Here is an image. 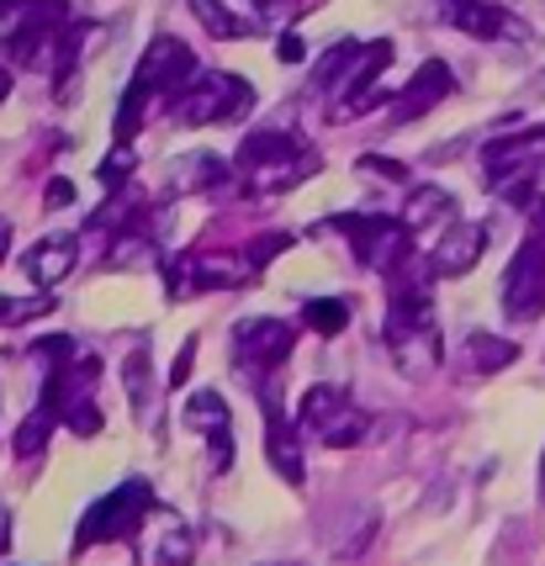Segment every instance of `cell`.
I'll return each instance as SVG.
<instances>
[{
    "label": "cell",
    "mask_w": 545,
    "mask_h": 566,
    "mask_svg": "<svg viewBox=\"0 0 545 566\" xmlns=\"http://www.w3.org/2000/svg\"><path fill=\"white\" fill-rule=\"evenodd\" d=\"M144 514H154V488L144 476L112 488V493L96 497V503L85 509V518H80L75 556H85L91 545H112V541H123V535H133V530L144 524Z\"/></svg>",
    "instance_id": "1"
},
{
    "label": "cell",
    "mask_w": 545,
    "mask_h": 566,
    "mask_svg": "<svg viewBox=\"0 0 545 566\" xmlns=\"http://www.w3.org/2000/svg\"><path fill=\"white\" fill-rule=\"evenodd\" d=\"M249 106H254V91H249L239 74L207 70V74H197V85H191L186 96L175 101V123H180V127L233 123V117H244Z\"/></svg>",
    "instance_id": "2"
},
{
    "label": "cell",
    "mask_w": 545,
    "mask_h": 566,
    "mask_svg": "<svg viewBox=\"0 0 545 566\" xmlns=\"http://www.w3.org/2000/svg\"><path fill=\"white\" fill-rule=\"evenodd\" d=\"M503 313L509 323H535L545 313V244L535 233L514 249V260L503 271Z\"/></svg>",
    "instance_id": "3"
},
{
    "label": "cell",
    "mask_w": 545,
    "mask_h": 566,
    "mask_svg": "<svg viewBox=\"0 0 545 566\" xmlns=\"http://www.w3.org/2000/svg\"><path fill=\"white\" fill-rule=\"evenodd\" d=\"M133 85H144L149 96L180 101L197 85V59H191V49H186L175 32H159L149 43V53L138 59V80H133Z\"/></svg>",
    "instance_id": "4"
},
{
    "label": "cell",
    "mask_w": 545,
    "mask_h": 566,
    "mask_svg": "<svg viewBox=\"0 0 545 566\" xmlns=\"http://www.w3.org/2000/svg\"><path fill=\"white\" fill-rule=\"evenodd\" d=\"M260 434H265V461L275 467V476L281 482H292V488H302V476H307V461H302V434L297 423L286 419V408H281V397H275V381H265L260 387Z\"/></svg>",
    "instance_id": "5"
},
{
    "label": "cell",
    "mask_w": 545,
    "mask_h": 566,
    "mask_svg": "<svg viewBox=\"0 0 545 566\" xmlns=\"http://www.w3.org/2000/svg\"><path fill=\"white\" fill-rule=\"evenodd\" d=\"M292 345H297V328L281 323V318H244L239 328H233V355H239V366L244 370H265V376H275L281 360L292 355Z\"/></svg>",
    "instance_id": "6"
},
{
    "label": "cell",
    "mask_w": 545,
    "mask_h": 566,
    "mask_svg": "<svg viewBox=\"0 0 545 566\" xmlns=\"http://www.w3.org/2000/svg\"><path fill=\"white\" fill-rule=\"evenodd\" d=\"M450 91H455V74H450V64H446V59H429V64H419V70H413V80H408V85L387 101V112H392V123H413V117H423V112H434Z\"/></svg>",
    "instance_id": "7"
},
{
    "label": "cell",
    "mask_w": 545,
    "mask_h": 566,
    "mask_svg": "<svg viewBox=\"0 0 545 566\" xmlns=\"http://www.w3.org/2000/svg\"><path fill=\"white\" fill-rule=\"evenodd\" d=\"M482 254H488V222H450V233L434 239V249H429V271L467 275V271H476Z\"/></svg>",
    "instance_id": "8"
},
{
    "label": "cell",
    "mask_w": 545,
    "mask_h": 566,
    "mask_svg": "<svg viewBox=\"0 0 545 566\" xmlns=\"http://www.w3.org/2000/svg\"><path fill=\"white\" fill-rule=\"evenodd\" d=\"M450 22L461 27L467 38L497 43V38H524V22L514 11H503L493 0H450Z\"/></svg>",
    "instance_id": "9"
},
{
    "label": "cell",
    "mask_w": 545,
    "mask_h": 566,
    "mask_svg": "<svg viewBox=\"0 0 545 566\" xmlns=\"http://www.w3.org/2000/svg\"><path fill=\"white\" fill-rule=\"evenodd\" d=\"M80 260V244L70 239V233H53V239H43L38 249H27V275L38 281V286H53V281H64V275L75 271Z\"/></svg>",
    "instance_id": "10"
},
{
    "label": "cell",
    "mask_w": 545,
    "mask_h": 566,
    "mask_svg": "<svg viewBox=\"0 0 545 566\" xmlns=\"http://www.w3.org/2000/svg\"><path fill=\"white\" fill-rule=\"evenodd\" d=\"M514 360H520V345L503 339V334H488V328L467 334V345H461V366L476 370V376H493V370L514 366Z\"/></svg>",
    "instance_id": "11"
},
{
    "label": "cell",
    "mask_w": 545,
    "mask_h": 566,
    "mask_svg": "<svg viewBox=\"0 0 545 566\" xmlns=\"http://www.w3.org/2000/svg\"><path fill=\"white\" fill-rule=\"evenodd\" d=\"M387 345H392L397 366L408 376H423L429 366H440V328H429V334H387Z\"/></svg>",
    "instance_id": "12"
},
{
    "label": "cell",
    "mask_w": 545,
    "mask_h": 566,
    "mask_svg": "<svg viewBox=\"0 0 545 566\" xmlns=\"http://www.w3.org/2000/svg\"><path fill=\"white\" fill-rule=\"evenodd\" d=\"M450 218V197L446 191H440V186H423V191H413V197H408V207H402V228H408V233H429V228H434V222H446Z\"/></svg>",
    "instance_id": "13"
},
{
    "label": "cell",
    "mask_w": 545,
    "mask_h": 566,
    "mask_svg": "<svg viewBox=\"0 0 545 566\" xmlns=\"http://www.w3.org/2000/svg\"><path fill=\"white\" fill-rule=\"evenodd\" d=\"M180 423H186V429H197V434H207V440L233 429V423H228V402L218 392H197V397H191V402L180 408Z\"/></svg>",
    "instance_id": "14"
},
{
    "label": "cell",
    "mask_w": 545,
    "mask_h": 566,
    "mask_svg": "<svg viewBox=\"0 0 545 566\" xmlns=\"http://www.w3.org/2000/svg\"><path fill=\"white\" fill-rule=\"evenodd\" d=\"M349 318H355V307H349L345 296H307V302H302V323H307L313 334H323V339H334Z\"/></svg>",
    "instance_id": "15"
},
{
    "label": "cell",
    "mask_w": 545,
    "mask_h": 566,
    "mask_svg": "<svg viewBox=\"0 0 545 566\" xmlns=\"http://www.w3.org/2000/svg\"><path fill=\"white\" fill-rule=\"evenodd\" d=\"M123 387H127V397H133V413H144V419H154V370H149V345H138L133 355H127V366H123Z\"/></svg>",
    "instance_id": "16"
},
{
    "label": "cell",
    "mask_w": 545,
    "mask_h": 566,
    "mask_svg": "<svg viewBox=\"0 0 545 566\" xmlns=\"http://www.w3.org/2000/svg\"><path fill=\"white\" fill-rule=\"evenodd\" d=\"M191 11L201 17V27L212 32V38H254V27L244 17H233L223 0H191Z\"/></svg>",
    "instance_id": "17"
},
{
    "label": "cell",
    "mask_w": 545,
    "mask_h": 566,
    "mask_svg": "<svg viewBox=\"0 0 545 566\" xmlns=\"http://www.w3.org/2000/svg\"><path fill=\"white\" fill-rule=\"evenodd\" d=\"M53 413H43V408H32V413H27L22 419V429H17V455H22V461H38V455H43V450H49V440H53Z\"/></svg>",
    "instance_id": "18"
},
{
    "label": "cell",
    "mask_w": 545,
    "mask_h": 566,
    "mask_svg": "<svg viewBox=\"0 0 545 566\" xmlns=\"http://www.w3.org/2000/svg\"><path fill=\"white\" fill-rule=\"evenodd\" d=\"M355 59H360V43H355V38L334 43V49L318 59V70H313V85H345V74L355 70Z\"/></svg>",
    "instance_id": "19"
},
{
    "label": "cell",
    "mask_w": 545,
    "mask_h": 566,
    "mask_svg": "<svg viewBox=\"0 0 545 566\" xmlns=\"http://www.w3.org/2000/svg\"><path fill=\"white\" fill-rule=\"evenodd\" d=\"M191 556H197V535H191L186 524H170V530L159 535L154 566H191Z\"/></svg>",
    "instance_id": "20"
},
{
    "label": "cell",
    "mask_w": 545,
    "mask_h": 566,
    "mask_svg": "<svg viewBox=\"0 0 545 566\" xmlns=\"http://www.w3.org/2000/svg\"><path fill=\"white\" fill-rule=\"evenodd\" d=\"M144 106H149V91H144V85H127L123 106H117V123H112V138H117V148H127V138L144 127Z\"/></svg>",
    "instance_id": "21"
},
{
    "label": "cell",
    "mask_w": 545,
    "mask_h": 566,
    "mask_svg": "<svg viewBox=\"0 0 545 566\" xmlns=\"http://www.w3.org/2000/svg\"><path fill=\"white\" fill-rule=\"evenodd\" d=\"M64 429H70V434H80V440H91V434H101V408H96V392H85V397H75V402H70V408H64Z\"/></svg>",
    "instance_id": "22"
},
{
    "label": "cell",
    "mask_w": 545,
    "mask_h": 566,
    "mask_svg": "<svg viewBox=\"0 0 545 566\" xmlns=\"http://www.w3.org/2000/svg\"><path fill=\"white\" fill-rule=\"evenodd\" d=\"M53 307V296H0V323H22V318H43Z\"/></svg>",
    "instance_id": "23"
},
{
    "label": "cell",
    "mask_w": 545,
    "mask_h": 566,
    "mask_svg": "<svg viewBox=\"0 0 545 566\" xmlns=\"http://www.w3.org/2000/svg\"><path fill=\"white\" fill-rule=\"evenodd\" d=\"M32 355H38V360H53V370H64V366H75V339H70V334H43V339L32 345Z\"/></svg>",
    "instance_id": "24"
},
{
    "label": "cell",
    "mask_w": 545,
    "mask_h": 566,
    "mask_svg": "<svg viewBox=\"0 0 545 566\" xmlns=\"http://www.w3.org/2000/svg\"><path fill=\"white\" fill-rule=\"evenodd\" d=\"M133 165H138V154H127V148H112V159H106V165L96 170V180L106 186V191H112V197H117V186H123V175L133 170Z\"/></svg>",
    "instance_id": "25"
},
{
    "label": "cell",
    "mask_w": 545,
    "mask_h": 566,
    "mask_svg": "<svg viewBox=\"0 0 545 566\" xmlns=\"http://www.w3.org/2000/svg\"><path fill=\"white\" fill-rule=\"evenodd\" d=\"M281 249H292V233H260V239H254V244H249L244 254L254 260V265H271Z\"/></svg>",
    "instance_id": "26"
},
{
    "label": "cell",
    "mask_w": 545,
    "mask_h": 566,
    "mask_svg": "<svg viewBox=\"0 0 545 566\" xmlns=\"http://www.w3.org/2000/svg\"><path fill=\"white\" fill-rule=\"evenodd\" d=\"M191 366H197V339H186V345L175 349V366H170V387H180V381H191Z\"/></svg>",
    "instance_id": "27"
},
{
    "label": "cell",
    "mask_w": 545,
    "mask_h": 566,
    "mask_svg": "<svg viewBox=\"0 0 545 566\" xmlns=\"http://www.w3.org/2000/svg\"><path fill=\"white\" fill-rule=\"evenodd\" d=\"M302 53H307V49H302L297 32H281V43H275V59H281V64H297Z\"/></svg>",
    "instance_id": "28"
},
{
    "label": "cell",
    "mask_w": 545,
    "mask_h": 566,
    "mask_svg": "<svg viewBox=\"0 0 545 566\" xmlns=\"http://www.w3.org/2000/svg\"><path fill=\"white\" fill-rule=\"evenodd\" d=\"M43 191H49V207H70V201H75V186H70L64 175H59V180H49Z\"/></svg>",
    "instance_id": "29"
},
{
    "label": "cell",
    "mask_w": 545,
    "mask_h": 566,
    "mask_svg": "<svg viewBox=\"0 0 545 566\" xmlns=\"http://www.w3.org/2000/svg\"><path fill=\"white\" fill-rule=\"evenodd\" d=\"M360 170L381 175V180H402V165H387V159H360Z\"/></svg>",
    "instance_id": "30"
},
{
    "label": "cell",
    "mask_w": 545,
    "mask_h": 566,
    "mask_svg": "<svg viewBox=\"0 0 545 566\" xmlns=\"http://www.w3.org/2000/svg\"><path fill=\"white\" fill-rule=\"evenodd\" d=\"M6 541H11V514L0 509V551H6Z\"/></svg>",
    "instance_id": "31"
},
{
    "label": "cell",
    "mask_w": 545,
    "mask_h": 566,
    "mask_svg": "<svg viewBox=\"0 0 545 566\" xmlns=\"http://www.w3.org/2000/svg\"><path fill=\"white\" fill-rule=\"evenodd\" d=\"M6 249H11V222L0 218V260H6Z\"/></svg>",
    "instance_id": "32"
},
{
    "label": "cell",
    "mask_w": 545,
    "mask_h": 566,
    "mask_svg": "<svg viewBox=\"0 0 545 566\" xmlns=\"http://www.w3.org/2000/svg\"><path fill=\"white\" fill-rule=\"evenodd\" d=\"M11 96V70H6V64H0V101Z\"/></svg>",
    "instance_id": "33"
},
{
    "label": "cell",
    "mask_w": 545,
    "mask_h": 566,
    "mask_svg": "<svg viewBox=\"0 0 545 566\" xmlns=\"http://www.w3.org/2000/svg\"><path fill=\"white\" fill-rule=\"evenodd\" d=\"M541 497H545V461H541Z\"/></svg>",
    "instance_id": "34"
}]
</instances>
